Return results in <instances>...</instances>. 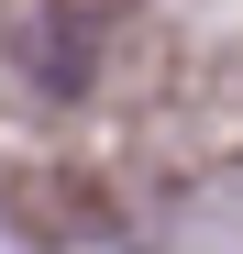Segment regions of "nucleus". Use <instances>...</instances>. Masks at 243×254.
<instances>
[{
    "label": "nucleus",
    "mask_w": 243,
    "mask_h": 254,
    "mask_svg": "<svg viewBox=\"0 0 243 254\" xmlns=\"http://www.w3.org/2000/svg\"><path fill=\"white\" fill-rule=\"evenodd\" d=\"M89 11H100V0H89Z\"/></svg>",
    "instance_id": "2"
},
{
    "label": "nucleus",
    "mask_w": 243,
    "mask_h": 254,
    "mask_svg": "<svg viewBox=\"0 0 243 254\" xmlns=\"http://www.w3.org/2000/svg\"><path fill=\"white\" fill-rule=\"evenodd\" d=\"M89 66H100V11H89V0H56V11L33 22V77H45L56 100H77Z\"/></svg>",
    "instance_id": "1"
}]
</instances>
